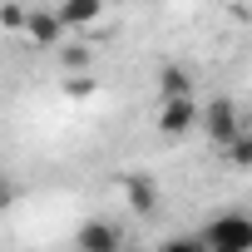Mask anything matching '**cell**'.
<instances>
[{
	"label": "cell",
	"mask_w": 252,
	"mask_h": 252,
	"mask_svg": "<svg viewBox=\"0 0 252 252\" xmlns=\"http://www.w3.org/2000/svg\"><path fill=\"white\" fill-rule=\"evenodd\" d=\"M198 237L208 242V252H213V247H222V252H252V218L222 213V218H213Z\"/></svg>",
	"instance_id": "1"
},
{
	"label": "cell",
	"mask_w": 252,
	"mask_h": 252,
	"mask_svg": "<svg viewBox=\"0 0 252 252\" xmlns=\"http://www.w3.org/2000/svg\"><path fill=\"white\" fill-rule=\"evenodd\" d=\"M198 129H203L213 144H222V149H227V144L242 134V114H237V104H232L227 94H218L213 104H203V109H198Z\"/></svg>",
	"instance_id": "2"
},
{
	"label": "cell",
	"mask_w": 252,
	"mask_h": 252,
	"mask_svg": "<svg viewBox=\"0 0 252 252\" xmlns=\"http://www.w3.org/2000/svg\"><path fill=\"white\" fill-rule=\"evenodd\" d=\"M198 99H163V109H158V134L163 139H183L188 129H198Z\"/></svg>",
	"instance_id": "3"
},
{
	"label": "cell",
	"mask_w": 252,
	"mask_h": 252,
	"mask_svg": "<svg viewBox=\"0 0 252 252\" xmlns=\"http://www.w3.org/2000/svg\"><path fill=\"white\" fill-rule=\"evenodd\" d=\"M74 247H79V252H119V247H124V232H119L109 218H89V222L74 232Z\"/></svg>",
	"instance_id": "4"
},
{
	"label": "cell",
	"mask_w": 252,
	"mask_h": 252,
	"mask_svg": "<svg viewBox=\"0 0 252 252\" xmlns=\"http://www.w3.org/2000/svg\"><path fill=\"white\" fill-rule=\"evenodd\" d=\"M25 35H30V45H40V50H50V45H60V40H64V30H60L55 10H30V15H25Z\"/></svg>",
	"instance_id": "5"
},
{
	"label": "cell",
	"mask_w": 252,
	"mask_h": 252,
	"mask_svg": "<svg viewBox=\"0 0 252 252\" xmlns=\"http://www.w3.org/2000/svg\"><path fill=\"white\" fill-rule=\"evenodd\" d=\"M60 30H74V25H94L99 20V0H74V5H60L55 10Z\"/></svg>",
	"instance_id": "6"
},
{
	"label": "cell",
	"mask_w": 252,
	"mask_h": 252,
	"mask_svg": "<svg viewBox=\"0 0 252 252\" xmlns=\"http://www.w3.org/2000/svg\"><path fill=\"white\" fill-rule=\"evenodd\" d=\"M129 208L134 213H154L158 208V183L154 178H129Z\"/></svg>",
	"instance_id": "7"
},
{
	"label": "cell",
	"mask_w": 252,
	"mask_h": 252,
	"mask_svg": "<svg viewBox=\"0 0 252 252\" xmlns=\"http://www.w3.org/2000/svg\"><path fill=\"white\" fill-rule=\"evenodd\" d=\"M158 84H163V99H193V74L178 69V64H168Z\"/></svg>",
	"instance_id": "8"
},
{
	"label": "cell",
	"mask_w": 252,
	"mask_h": 252,
	"mask_svg": "<svg viewBox=\"0 0 252 252\" xmlns=\"http://www.w3.org/2000/svg\"><path fill=\"white\" fill-rule=\"evenodd\" d=\"M227 163H232V168H252V129H242V134L227 144Z\"/></svg>",
	"instance_id": "9"
},
{
	"label": "cell",
	"mask_w": 252,
	"mask_h": 252,
	"mask_svg": "<svg viewBox=\"0 0 252 252\" xmlns=\"http://www.w3.org/2000/svg\"><path fill=\"white\" fill-rule=\"evenodd\" d=\"M158 252H208V242H203V237L193 232V237H168V242H163Z\"/></svg>",
	"instance_id": "10"
},
{
	"label": "cell",
	"mask_w": 252,
	"mask_h": 252,
	"mask_svg": "<svg viewBox=\"0 0 252 252\" xmlns=\"http://www.w3.org/2000/svg\"><path fill=\"white\" fill-rule=\"evenodd\" d=\"M25 15L30 5H0V25H10V30H25Z\"/></svg>",
	"instance_id": "11"
},
{
	"label": "cell",
	"mask_w": 252,
	"mask_h": 252,
	"mask_svg": "<svg viewBox=\"0 0 252 252\" xmlns=\"http://www.w3.org/2000/svg\"><path fill=\"white\" fill-rule=\"evenodd\" d=\"M60 60H64V69H84V64H89V50H84V45H64Z\"/></svg>",
	"instance_id": "12"
},
{
	"label": "cell",
	"mask_w": 252,
	"mask_h": 252,
	"mask_svg": "<svg viewBox=\"0 0 252 252\" xmlns=\"http://www.w3.org/2000/svg\"><path fill=\"white\" fill-rule=\"evenodd\" d=\"M10 203H15V183L0 173V208H10Z\"/></svg>",
	"instance_id": "13"
},
{
	"label": "cell",
	"mask_w": 252,
	"mask_h": 252,
	"mask_svg": "<svg viewBox=\"0 0 252 252\" xmlns=\"http://www.w3.org/2000/svg\"><path fill=\"white\" fill-rule=\"evenodd\" d=\"M213 252H222V247H213Z\"/></svg>",
	"instance_id": "14"
}]
</instances>
